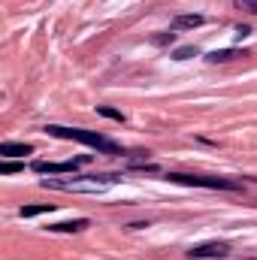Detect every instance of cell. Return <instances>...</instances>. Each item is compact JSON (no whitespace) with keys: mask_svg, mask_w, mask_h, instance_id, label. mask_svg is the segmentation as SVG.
<instances>
[{"mask_svg":"<svg viewBox=\"0 0 257 260\" xmlns=\"http://www.w3.org/2000/svg\"><path fill=\"white\" fill-rule=\"evenodd\" d=\"M170 182L191 185V188H206V191H242V182L233 179H212V176H185V173H170Z\"/></svg>","mask_w":257,"mask_h":260,"instance_id":"obj_3","label":"cell"},{"mask_svg":"<svg viewBox=\"0 0 257 260\" xmlns=\"http://www.w3.org/2000/svg\"><path fill=\"white\" fill-rule=\"evenodd\" d=\"M248 34H251V27H245V24H242V27H236V37H239V40H242V37H248Z\"/></svg>","mask_w":257,"mask_h":260,"instance_id":"obj_16","label":"cell"},{"mask_svg":"<svg viewBox=\"0 0 257 260\" xmlns=\"http://www.w3.org/2000/svg\"><path fill=\"white\" fill-rule=\"evenodd\" d=\"M91 164V154H82V157H73V160H61V164H46V160H37L34 164V173L40 176H55V173H76L79 167Z\"/></svg>","mask_w":257,"mask_h":260,"instance_id":"obj_4","label":"cell"},{"mask_svg":"<svg viewBox=\"0 0 257 260\" xmlns=\"http://www.w3.org/2000/svg\"><path fill=\"white\" fill-rule=\"evenodd\" d=\"M203 21H206L203 15H176V18H173V27H176V30H185V27H200Z\"/></svg>","mask_w":257,"mask_h":260,"instance_id":"obj_9","label":"cell"},{"mask_svg":"<svg viewBox=\"0 0 257 260\" xmlns=\"http://www.w3.org/2000/svg\"><path fill=\"white\" fill-rule=\"evenodd\" d=\"M97 115H103V118H112V121H124V115H121L118 109H112V106H97Z\"/></svg>","mask_w":257,"mask_h":260,"instance_id":"obj_12","label":"cell"},{"mask_svg":"<svg viewBox=\"0 0 257 260\" xmlns=\"http://www.w3.org/2000/svg\"><path fill=\"white\" fill-rule=\"evenodd\" d=\"M46 133H52V136H61V139H73V142H82V145H91V148H97V151H106V154H121V148H118L112 139H106L103 133H97V130L49 124V127H46Z\"/></svg>","mask_w":257,"mask_h":260,"instance_id":"obj_1","label":"cell"},{"mask_svg":"<svg viewBox=\"0 0 257 260\" xmlns=\"http://www.w3.org/2000/svg\"><path fill=\"white\" fill-rule=\"evenodd\" d=\"M91 221L88 218H76V221H64V224H49V230L52 233H79V230H85Z\"/></svg>","mask_w":257,"mask_h":260,"instance_id":"obj_7","label":"cell"},{"mask_svg":"<svg viewBox=\"0 0 257 260\" xmlns=\"http://www.w3.org/2000/svg\"><path fill=\"white\" fill-rule=\"evenodd\" d=\"M239 9H245V12H251V15H257V0H233Z\"/></svg>","mask_w":257,"mask_h":260,"instance_id":"obj_14","label":"cell"},{"mask_svg":"<svg viewBox=\"0 0 257 260\" xmlns=\"http://www.w3.org/2000/svg\"><path fill=\"white\" fill-rule=\"evenodd\" d=\"M176 40V34H157L154 37V46H167V43H173Z\"/></svg>","mask_w":257,"mask_h":260,"instance_id":"obj_15","label":"cell"},{"mask_svg":"<svg viewBox=\"0 0 257 260\" xmlns=\"http://www.w3.org/2000/svg\"><path fill=\"white\" fill-rule=\"evenodd\" d=\"M30 151H34V145H27V142H0V157H24Z\"/></svg>","mask_w":257,"mask_h":260,"instance_id":"obj_6","label":"cell"},{"mask_svg":"<svg viewBox=\"0 0 257 260\" xmlns=\"http://www.w3.org/2000/svg\"><path fill=\"white\" fill-rule=\"evenodd\" d=\"M173 58H176V61H188V58H197V46H182V49H176V52H173Z\"/></svg>","mask_w":257,"mask_h":260,"instance_id":"obj_11","label":"cell"},{"mask_svg":"<svg viewBox=\"0 0 257 260\" xmlns=\"http://www.w3.org/2000/svg\"><path fill=\"white\" fill-rule=\"evenodd\" d=\"M233 58H245V52H239V49H221V52H212L209 55V64H227Z\"/></svg>","mask_w":257,"mask_h":260,"instance_id":"obj_8","label":"cell"},{"mask_svg":"<svg viewBox=\"0 0 257 260\" xmlns=\"http://www.w3.org/2000/svg\"><path fill=\"white\" fill-rule=\"evenodd\" d=\"M21 170H24V164H12V160H3V164H0V173H3V176H12V173H21Z\"/></svg>","mask_w":257,"mask_h":260,"instance_id":"obj_13","label":"cell"},{"mask_svg":"<svg viewBox=\"0 0 257 260\" xmlns=\"http://www.w3.org/2000/svg\"><path fill=\"white\" fill-rule=\"evenodd\" d=\"M118 179L115 176H85V179H43V188L55 191H79V194H103L112 188Z\"/></svg>","mask_w":257,"mask_h":260,"instance_id":"obj_2","label":"cell"},{"mask_svg":"<svg viewBox=\"0 0 257 260\" xmlns=\"http://www.w3.org/2000/svg\"><path fill=\"white\" fill-rule=\"evenodd\" d=\"M55 209V203H40V206H21L18 209V215L21 218H37V215H46V212H52Z\"/></svg>","mask_w":257,"mask_h":260,"instance_id":"obj_10","label":"cell"},{"mask_svg":"<svg viewBox=\"0 0 257 260\" xmlns=\"http://www.w3.org/2000/svg\"><path fill=\"white\" fill-rule=\"evenodd\" d=\"M194 260H224V257H230V245L227 242H203V245H194L191 251H188Z\"/></svg>","mask_w":257,"mask_h":260,"instance_id":"obj_5","label":"cell"}]
</instances>
